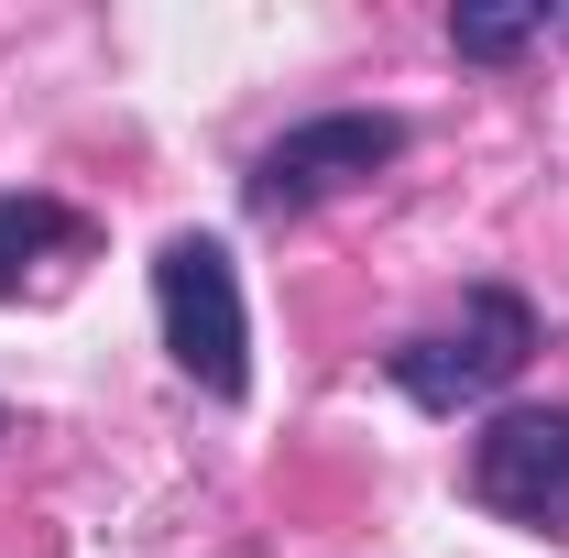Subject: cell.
Wrapping results in <instances>:
<instances>
[{
    "label": "cell",
    "instance_id": "obj_1",
    "mask_svg": "<svg viewBox=\"0 0 569 558\" xmlns=\"http://www.w3.org/2000/svg\"><path fill=\"white\" fill-rule=\"evenodd\" d=\"M526 361H537V307H526L515 285H471L449 329H417V340H395V350H383L395 395H417L427 417L493 406V395L515 383V372H526Z\"/></svg>",
    "mask_w": 569,
    "mask_h": 558
},
{
    "label": "cell",
    "instance_id": "obj_2",
    "mask_svg": "<svg viewBox=\"0 0 569 558\" xmlns=\"http://www.w3.org/2000/svg\"><path fill=\"white\" fill-rule=\"evenodd\" d=\"M153 318H164V350H176V372L219 395V406H241L252 395V318H241V263L219 252L209 230H176L164 252H153Z\"/></svg>",
    "mask_w": 569,
    "mask_h": 558
},
{
    "label": "cell",
    "instance_id": "obj_3",
    "mask_svg": "<svg viewBox=\"0 0 569 558\" xmlns=\"http://www.w3.org/2000/svg\"><path fill=\"white\" fill-rule=\"evenodd\" d=\"M395 153H406V121L395 110H318V121H296V132H274L252 153L241 198L263 219H296V209H318V198H340V187H361V176H383Z\"/></svg>",
    "mask_w": 569,
    "mask_h": 558
},
{
    "label": "cell",
    "instance_id": "obj_4",
    "mask_svg": "<svg viewBox=\"0 0 569 558\" xmlns=\"http://www.w3.org/2000/svg\"><path fill=\"white\" fill-rule=\"evenodd\" d=\"M471 504L503 526L569 537V406H493L471 438Z\"/></svg>",
    "mask_w": 569,
    "mask_h": 558
},
{
    "label": "cell",
    "instance_id": "obj_5",
    "mask_svg": "<svg viewBox=\"0 0 569 558\" xmlns=\"http://www.w3.org/2000/svg\"><path fill=\"white\" fill-rule=\"evenodd\" d=\"M56 241H77V209H56V198H0V296L33 275V252H56Z\"/></svg>",
    "mask_w": 569,
    "mask_h": 558
},
{
    "label": "cell",
    "instance_id": "obj_6",
    "mask_svg": "<svg viewBox=\"0 0 569 558\" xmlns=\"http://www.w3.org/2000/svg\"><path fill=\"white\" fill-rule=\"evenodd\" d=\"M537 22H548V11H460V22H449V44H460L471 67H503V56H526V44H537Z\"/></svg>",
    "mask_w": 569,
    "mask_h": 558
}]
</instances>
